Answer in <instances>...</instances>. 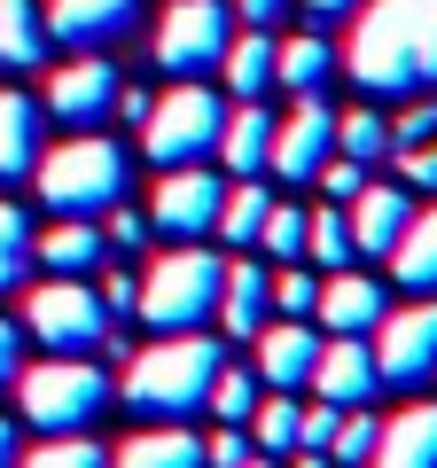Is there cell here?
I'll return each mask as SVG.
<instances>
[{"mask_svg": "<svg viewBox=\"0 0 437 468\" xmlns=\"http://www.w3.org/2000/svg\"><path fill=\"white\" fill-rule=\"evenodd\" d=\"M344 70L375 101L437 94V0H375L344 39Z\"/></svg>", "mask_w": 437, "mask_h": 468, "instance_id": "1", "label": "cell"}, {"mask_svg": "<svg viewBox=\"0 0 437 468\" xmlns=\"http://www.w3.org/2000/svg\"><path fill=\"white\" fill-rule=\"evenodd\" d=\"M218 344L203 328H180V335H156L149 351H133L125 359V406L133 414H149V421H187L203 399H211V383H218Z\"/></svg>", "mask_w": 437, "mask_h": 468, "instance_id": "2", "label": "cell"}, {"mask_svg": "<svg viewBox=\"0 0 437 468\" xmlns=\"http://www.w3.org/2000/svg\"><path fill=\"white\" fill-rule=\"evenodd\" d=\"M32 187L55 218H101L110 203H125V149L110 133H70L63 149H39Z\"/></svg>", "mask_w": 437, "mask_h": 468, "instance_id": "3", "label": "cell"}, {"mask_svg": "<svg viewBox=\"0 0 437 468\" xmlns=\"http://www.w3.org/2000/svg\"><path fill=\"white\" fill-rule=\"evenodd\" d=\"M218 282H227V258H218V250H203V242H172L165 258H149L133 313L149 320L156 335L211 328V313H218Z\"/></svg>", "mask_w": 437, "mask_h": 468, "instance_id": "4", "label": "cell"}, {"mask_svg": "<svg viewBox=\"0 0 437 468\" xmlns=\"http://www.w3.org/2000/svg\"><path fill=\"white\" fill-rule=\"evenodd\" d=\"M16 406H24V421H32L39 437H55V430H86V421L110 406V375L86 359V351H48L39 367H16Z\"/></svg>", "mask_w": 437, "mask_h": 468, "instance_id": "5", "label": "cell"}, {"mask_svg": "<svg viewBox=\"0 0 437 468\" xmlns=\"http://www.w3.org/2000/svg\"><path fill=\"white\" fill-rule=\"evenodd\" d=\"M218 125H227V101L203 79H172L165 94H149L141 149H149L156 165H203V156H218Z\"/></svg>", "mask_w": 437, "mask_h": 468, "instance_id": "6", "label": "cell"}, {"mask_svg": "<svg viewBox=\"0 0 437 468\" xmlns=\"http://www.w3.org/2000/svg\"><path fill=\"white\" fill-rule=\"evenodd\" d=\"M24 335L48 351H101L110 313H101V297L79 273H48L39 289H24Z\"/></svg>", "mask_w": 437, "mask_h": 468, "instance_id": "7", "label": "cell"}, {"mask_svg": "<svg viewBox=\"0 0 437 468\" xmlns=\"http://www.w3.org/2000/svg\"><path fill=\"white\" fill-rule=\"evenodd\" d=\"M227 39H235V24H227L218 0H172L165 16H156V70H172V79H203V70H218Z\"/></svg>", "mask_w": 437, "mask_h": 468, "instance_id": "8", "label": "cell"}, {"mask_svg": "<svg viewBox=\"0 0 437 468\" xmlns=\"http://www.w3.org/2000/svg\"><path fill=\"white\" fill-rule=\"evenodd\" d=\"M375 375L399 390L437 383V297H414L375 320Z\"/></svg>", "mask_w": 437, "mask_h": 468, "instance_id": "9", "label": "cell"}, {"mask_svg": "<svg viewBox=\"0 0 437 468\" xmlns=\"http://www.w3.org/2000/svg\"><path fill=\"white\" fill-rule=\"evenodd\" d=\"M336 156V110L320 94H297V110L273 117V149H266V172L282 187H313V172Z\"/></svg>", "mask_w": 437, "mask_h": 468, "instance_id": "10", "label": "cell"}, {"mask_svg": "<svg viewBox=\"0 0 437 468\" xmlns=\"http://www.w3.org/2000/svg\"><path fill=\"white\" fill-rule=\"evenodd\" d=\"M218 203H227V180L203 165H165V180H156L149 196V227L172 234V242H203V234L218 227Z\"/></svg>", "mask_w": 437, "mask_h": 468, "instance_id": "11", "label": "cell"}, {"mask_svg": "<svg viewBox=\"0 0 437 468\" xmlns=\"http://www.w3.org/2000/svg\"><path fill=\"white\" fill-rule=\"evenodd\" d=\"M110 101H118V63L94 48V55H70L63 70H48L39 110L63 117V125H101V117H110Z\"/></svg>", "mask_w": 437, "mask_h": 468, "instance_id": "12", "label": "cell"}, {"mask_svg": "<svg viewBox=\"0 0 437 468\" xmlns=\"http://www.w3.org/2000/svg\"><path fill=\"white\" fill-rule=\"evenodd\" d=\"M133 8L141 0H39V24H48V48L94 55V48L133 32Z\"/></svg>", "mask_w": 437, "mask_h": 468, "instance_id": "13", "label": "cell"}, {"mask_svg": "<svg viewBox=\"0 0 437 468\" xmlns=\"http://www.w3.org/2000/svg\"><path fill=\"white\" fill-rule=\"evenodd\" d=\"M304 390L328 406H375V390H383V375H375V344L368 335H328L313 359V375H304Z\"/></svg>", "mask_w": 437, "mask_h": 468, "instance_id": "14", "label": "cell"}, {"mask_svg": "<svg viewBox=\"0 0 437 468\" xmlns=\"http://www.w3.org/2000/svg\"><path fill=\"white\" fill-rule=\"evenodd\" d=\"M414 218V187H390V180H368L352 203H344V227H352V258H390V242L406 234Z\"/></svg>", "mask_w": 437, "mask_h": 468, "instance_id": "15", "label": "cell"}, {"mask_svg": "<svg viewBox=\"0 0 437 468\" xmlns=\"http://www.w3.org/2000/svg\"><path fill=\"white\" fill-rule=\"evenodd\" d=\"M211 320H218L227 335H242V344L273 320V266H266L258 250L227 258V282H218V313H211Z\"/></svg>", "mask_w": 437, "mask_h": 468, "instance_id": "16", "label": "cell"}, {"mask_svg": "<svg viewBox=\"0 0 437 468\" xmlns=\"http://www.w3.org/2000/svg\"><path fill=\"white\" fill-rule=\"evenodd\" d=\"M250 351H258V383L266 390H304V375L320 359V335H313V320H266L250 335Z\"/></svg>", "mask_w": 437, "mask_h": 468, "instance_id": "17", "label": "cell"}, {"mask_svg": "<svg viewBox=\"0 0 437 468\" xmlns=\"http://www.w3.org/2000/svg\"><path fill=\"white\" fill-rule=\"evenodd\" d=\"M383 313H390V304H383V282H368V273H352V266H336L328 282H320V297H313V320H320L328 335H368Z\"/></svg>", "mask_w": 437, "mask_h": 468, "instance_id": "18", "label": "cell"}, {"mask_svg": "<svg viewBox=\"0 0 437 468\" xmlns=\"http://www.w3.org/2000/svg\"><path fill=\"white\" fill-rule=\"evenodd\" d=\"M39 125H48V110H39V94H24V86H0V187L8 180H32L39 165Z\"/></svg>", "mask_w": 437, "mask_h": 468, "instance_id": "19", "label": "cell"}, {"mask_svg": "<svg viewBox=\"0 0 437 468\" xmlns=\"http://www.w3.org/2000/svg\"><path fill=\"white\" fill-rule=\"evenodd\" d=\"M368 468H437V399L399 406V414H390L383 430H375Z\"/></svg>", "mask_w": 437, "mask_h": 468, "instance_id": "20", "label": "cell"}, {"mask_svg": "<svg viewBox=\"0 0 437 468\" xmlns=\"http://www.w3.org/2000/svg\"><path fill=\"white\" fill-rule=\"evenodd\" d=\"M266 149H273V110L266 101H235L227 125H218V165L235 172V180H258L266 172Z\"/></svg>", "mask_w": 437, "mask_h": 468, "instance_id": "21", "label": "cell"}, {"mask_svg": "<svg viewBox=\"0 0 437 468\" xmlns=\"http://www.w3.org/2000/svg\"><path fill=\"white\" fill-rule=\"evenodd\" d=\"M101 250H110V242H101V218H55L48 234H32V266L79 273V282L101 266Z\"/></svg>", "mask_w": 437, "mask_h": 468, "instance_id": "22", "label": "cell"}, {"mask_svg": "<svg viewBox=\"0 0 437 468\" xmlns=\"http://www.w3.org/2000/svg\"><path fill=\"white\" fill-rule=\"evenodd\" d=\"M110 468H203V437L187 430V421H156V430L125 437V445L110 452Z\"/></svg>", "mask_w": 437, "mask_h": 468, "instance_id": "23", "label": "cell"}, {"mask_svg": "<svg viewBox=\"0 0 437 468\" xmlns=\"http://www.w3.org/2000/svg\"><path fill=\"white\" fill-rule=\"evenodd\" d=\"M218 79H227V94H235V101H266V86H273V32H266V24H250L242 39H227Z\"/></svg>", "mask_w": 437, "mask_h": 468, "instance_id": "24", "label": "cell"}, {"mask_svg": "<svg viewBox=\"0 0 437 468\" xmlns=\"http://www.w3.org/2000/svg\"><path fill=\"white\" fill-rule=\"evenodd\" d=\"M390 273H399L414 297H437V203H421L406 218V234L390 242Z\"/></svg>", "mask_w": 437, "mask_h": 468, "instance_id": "25", "label": "cell"}, {"mask_svg": "<svg viewBox=\"0 0 437 468\" xmlns=\"http://www.w3.org/2000/svg\"><path fill=\"white\" fill-rule=\"evenodd\" d=\"M328 70H336V48H328L320 32L273 39V86H289V94H320V86H328Z\"/></svg>", "mask_w": 437, "mask_h": 468, "instance_id": "26", "label": "cell"}, {"mask_svg": "<svg viewBox=\"0 0 437 468\" xmlns=\"http://www.w3.org/2000/svg\"><path fill=\"white\" fill-rule=\"evenodd\" d=\"M39 63H48L39 0H0V70H39Z\"/></svg>", "mask_w": 437, "mask_h": 468, "instance_id": "27", "label": "cell"}, {"mask_svg": "<svg viewBox=\"0 0 437 468\" xmlns=\"http://www.w3.org/2000/svg\"><path fill=\"white\" fill-rule=\"evenodd\" d=\"M266 211H273V196H266V187H258V180H235V187H227V203H218V242H227V250H250V242H258V227H266Z\"/></svg>", "mask_w": 437, "mask_h": 468, "instance_id": "28", "label": "cell"}, {"mask_svg": "<svg viewBox=\"0 0 437 468\" xmlns=\"http://www.w3.org/2000/svg\"><path fill=\"white\" fill-rule=\"evenodd\" d=\"M297 430H304V406H297V390H273V399H258L250 406V445L258 452H297Z\"/></svg>", "mask_w": 437, "mask_h": 468, "instance_id": "29", "label": "cell"}, {"mask_svg": "<svg viewBox=\"0 0 437 468\" xmlns=\"http://www.w3.org/2000/svg\"><path fill=\"white\" fill-rule=\"evenodd\" d=\"M336 156H359L368 172L390 156V117L375 110V101L368 110H336Z\"/></svg>", "mask_w": 437, "mask_h": 468, "instance_id": "30", "label": "cell"}, {"mask_svg": "<svg viewBox=\"0 0 437 468\" xmlns=\"http://www.w3.org/2000/svg\"><path fill=\"white\" fill-rule=\"evenodd\" d=\"M304 258H313L320 273L352 266V227H344V203H320V211H304Z\"/></svg>", "mask_w": 437, "mask_h": 468, "instance_id": "31", "label": "cell"}, {"mask_svg": "<svg viewBox=\"0 0 437 468\" xmlns=\"http://www.w3.org/2000/svg\"><path fill=\"white\" fill-rule=\"evenodd\" d=\"M16 468H110V452L86 430H55V437H39V445H24Z\"/></svg>", "mask_w": 437, "mask_h": 468, "instance_id": "32", "label": "cell"}, {"mask_svg": "<svg viewBox=\"0 0 437 468\" xmlns=\"http://www.w3.org/2000/svg\"><path fill=\"white\" fill-rule=\"evenodd\" d=\"M32 282V218L0 196V297Z\"/></svg>", "mask_w": 437, "mask_h": 468, "instance_id": "33", "label": "cell"}, {"mask_svg": "<svg viewBox=\"0 0 437 468\" xmlns=\"http://www.w3.org/2000/svg\"><path fill=\"white\" fill-rule=\"evenodd\" d=\"M250 250L266 258V266H297V258H304V211L273 196V211H266V227H258V242H250Z\"/></svg>", "mask_w": 437, "mask_h": 468, "instance_id": "34", "label": "cell"}, {"mask_svg": "<svg viewBox=\"0 0 437 468\" xmlns=\"http://www.w3.org/2000/svg\"><path fill=\"white\" fill-rule=\"evenodd\" d=\"M375 430H383V421H375L368 406H344L336 437H328V461H336V468H368V452H375Z\"/></svg>", "mask_w": 437, "mask_h": 468, "instance_id": "35", "label": "cell"}, {"mask_svg": "<svg viewBox=\"0 0 437 468\" xmlns=\"http://www.w3.org/2000/svg\"><path fill=\"white\" fill-rule=\"evenodd\" d=\"M258 399H266V390L250 383V367H218V383H211V399H203V406H211L218 421H242V430H250V406Z\"/></svg>", "mask_w": 437, "mask_h": 468, "instance_id": "36", "label": "cell"}, {"mask_svg": "<svg viewBox=\"0 0 437 468\" xmlns=\"http://www.w3.org/2000/svg\"><path fill=\"white\" fill-rule=\"evenodd\" d=\"M313 297H320L313 266H273V313L282 320H313Z\"/></svg>", "mask_w": 437, "mask_h": 468, "instance_id": "37", "label": "cell"}, {"mask_svg": "<svg viewBox=\"0 0 437 468\" xmlns=\"http://www.w3.org/2000/svg\"><path fill=\"white\" fill-rule=\"evenodd\" d=\"M313 187H320L328 203H352L359 187H368V165H359V156H328V165L313 172Z\"/></svg>", "mask_w": 437, "mask_h": 468, "instance_id": "38", "label": "cell"}, {"mask_svg": "<svg viewBox=\"0 0 437 468\" xmlns=\"http://www.w3.org/2000/svg\"><path fill=\"white\" fill-rule=\"evenodd\" d=\"M250 430H242V421H218V437H203V468H242L250 461Z\"/></svg>", "mask_w": 437, "mask_h": 468, "instance_id": "39", "label": "cell"}, {"mask_svg": "<svg viewBox=\"0 0 437 468\" xmlns=\"http://www.w3.org/2000/svg\"><path fill=\"white\" fill-rule=\"evenodd\" d=\"M390 165H399V180L414 187V196H421V187H437V133L414 141V149H390Z\"/></svg>", "mask_w": 437, "mask_h": 468, "instance_id": "40", "label": "cell"}, {"mask_svg": "<svg viewBox=\"0 0 437 468\" xmlns=\"http://www.w3.org/2000/svg\"><path fill=\"white\" fill-rule=\"evenodd\" d=\"M101 242L141 250V242H149V211H125V203H110V211H101Z\"/></svg>", "mask_w": 437, "mask_h": 468, "instance_id": "41", "label": "cell"}, {"mask_svg": "<svg viewBox=\"0 0 437 468\" xmlns=\"http://www.w3.org/2000/svg\"><path fill=\"white\" fill-rule=\"evenodd\" d=\"M94 297H101V313H110V320H125V313L141 304V282H133L125 266H110V273H101V289H94Z\"/></svg>", "mask_w": 437, "mask_h": 468, "instance_id": "42", "label": "cell"}, {"mask_svg": "<svg viewBox=\"0 0 437 468\" xmlns=\"http://www.w3.org/2000/svg\"><path fill=\"white\" fill-rule=\"evenodd\" d=\"M336 421H344V406H328V399H313V406H304V430H297V445H313V452H328V437H336Z\"/></svg>", "mask_w": 437, "mask_h": 468, "instance_id": "43", "label": "cell"}, {"mask_svg": "<svg viewBox=\"0 0 437 468\" xmlns=\"http://www.w3.org/2000/svg\"><path fill=\"white\" fill-rule=\"evenodd\" d=\"M16 367H24V328H16V320H0V390L16 383Z\"/></svg>", "mask_w": 437, "mask_h": 468, "instance_id": "44", "label": "cell"}, {"mask_svg": "<svg viewBox=\"0 0 437 468\" xmlns=\"http://www.w3.org/2000/svg\"><path fill=\"white\" fill-rule=\"evenodd\" d=\"M110 110H118V117H133V125H141V117H149V94H141V86H118V101H110Z\"/></svg>", "mask_w": 437, "mask_h": 468, "instance_id": "45", "label": "cell"}, {"mask_svg": "<svg viewBox=\"0 0 437 468\" xmlns=\"http://www.w3.org/2000/svg\"><path fill=\"white\" fill-rule=\"evenodd\" d=\"M235 8H242V24H273V16L289 8V0H235Z\"/></svg>", "mask_w": 437, "mask_h": 468, "instance_id": "46", "label": "cell"}, {"mask_svg": "<svg viewBox=\"0 0 437 468\" xmlns=\"http://www.w3.org/2000/svg\"><path fill=\"white\" fill-rule=\"evenodd\" d=\"M289 8H304V16L320 24V16H344V8H359V0H289Z\"/></svg>", "mask_w": 437, "mask_h": 468, "instance_id": "47", "label": "cell"}, {"mask_svg": "<svg viewBox=\"0 0 437 468\" xmlns=\"http://www.w3.org/2000/svg\"><path fill=\"white\" fill-rule=\"evenodd\" d=\"M16 452H24L16 445V421H0V468H16Z\"/></svg>", "mask_w": 437, "mask_h": 468, "instance_id": "48", "label": "cell"}, {"mask_svg": "<svg viewBox=\"0 0 437 468\" xmlns=\"http://www.w3.org/2000/svg\"><path fill=\"white\" fill-rule=\"evenodd\" d=\"M297 468H336L328 452H313V445H297Z\"/></svg>", "mask_w": 437, "mask_h": 468, "instance_id": "49", "label": "cell"}, {"mask_svg": "<svg viewBox=\"0 0 437 468\" xmlns=\"http://www.w3.org/2000/svg\"><path fill=\"white\" fill-rule=\"evenodd\" d=\"M242 468H282V461H273V452H250V461H242Z\"/></svg>", "mask_w": 437, "mask_h": 468, "instance_id": "50", "label": "cell"}]
</instances>
